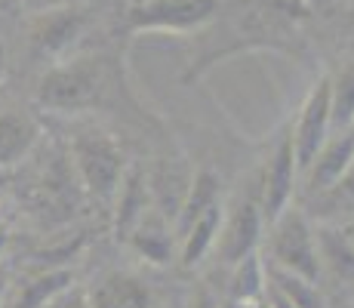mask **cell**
I'll use <instances>...</instances> for the list:
<instances>
[{
  "instance_id": "cell-1",
  "label": "cell",
  "mask_w": 354,
  "mask_h": 308,
  "mask_svg": "<svg viewBox=\"0 0 354 308\" xmlns=\"http://www.w3.org/2000/svg\"><path fill=\"white\" fill-rule=\"evenodd\" d=\"M114 87L111 62L105 56H74L59 59L44 71L37 80L40 108L56 114H86L93 108H102L108 102V93Z\"/></svg>"
},
{
  "instance_id": "cell-2",
  "label": "cell",
  "mask_w": 354,
  "mask_h": 308,
  "mask_svg": "<svg viewBox=\"0 0 354 308\" xmlns=\"http://www.w3.org/2000/svg\"><path fill=\"white\" fill-rule=\"evenodd\" d=\"M68 154H71V163L77 170V179L90 191L96 201L111 203L114 194H118V185L127 173V161L120 145L105 133V129L96 127H84L74 129L71 142H68Z\"/></svg>"
},
{
  "instance_id": "cell-3",
  "label": "cell",
  "mask_w": 354,
  "mask_h": 308,
  "mask_svg": "<svg viewBox=\"0 0 354 308\" xmlns=\"http://www.w3.org/2000/svg\"><path fill=\"white\" fill-rule=\"evenodd\" d=\"M222 12V0H136L127 10L129 34H201Z\"/></svg>"
},
{
  "instance_id": "cell-4",
  "label": "cell",
  "mask_w": 354,
  "mask_h": 308,
  "mask_svg": "<svg viewBox=\"0 0 354 308\" xmlns=\"http://www.w3.org/2000/svg\"><path fill=\"white\" fill-rule=\"evenodd\" d=\"M271 265L308 280H317L324 271L315 244V225L292 203L277 219H271Z\"/></svg>"
},
{
  "instance_id": "cell-5",
  "label": "cell",
  "mask_w": 354,
  "mask_h": 308,
  "mask_svg": "<svg viewBox=\"0 0 354 308\" xmlns=\"http://www.w3.org/2000/svg\"><path fill=\"white\" fill-rule=\"evenodd\" d=\"M86 28V12L77 6H59V10H46L31 19L28 25V44L31 56L40 62H59L68 56L80 34Z\"/></svg>"
},
{
  "instance_id": "cell-6",
  "label": "cell",
  "mask_w": 354,
  "mask_h": 308,
  "mask_svg": "<svg viewBox=\"0 0 354 308\" xmlns=\"http://www.w3.org/2000/svg\"><path fill=\"white\" fill-rule=\"evenodd\" d=\"M333 133V111H330V78H321L305 96L302 108H299V120L290 129L292 136V152H296L299 173H305V167L311 163V157L317 154V148L326 142V136Z\"/></svg>"
},
{
  "instance_id": "cell-7",
  "label": "cell",
  "mask_w": 354,
  "mask_h": 308,
  "mask_svg": "<svg viewBox=\"0 0 354 308\" xmlns=\"http://www.w3.org/2000/svg\"><path fill=\"white\" fill-rule=\"evenodd\" d=\"M296 179H299V163H296V152H292V136L283 133L262 176V197H259L262 216L277 219L290 207L292 194H296Z\"/></svg>"
},
{
  "instance_id": "cell-8",
  "label": "cell",
  "mask_w": 354,
  "mask_h": 308,
  "mask_svg": "<svg viewBox=\"0 0 354 308\" xmlns=\"http://www.w3.org/2000/svg\"><path fill=\"white\" fill-rule=\"evenodd\" d=\"M354 163V127H342L326 136V142L317 148L311 163L305 167V185L311 194L333 188Z\"/></svg>"
},
{
  "instance_id": "cell-9",
  "label": "cell",
  "mask_w": 354,
  "mask_h": 308,
  "mask_svg": "<svg viewBox=\"0 0 354 308\" xmlns=\"http://www.w3.org/2000/svg\"><path fill=\"white\" fill-rule=\"evenodd\" d=\"M262 219L265 216H262V203L259 201H241L228 219L222 216V228H219V237H216L222 262L234 265L243 256L256 253L259 235H262Z\"/></svg>"
},
{
  "instance_id": "cell-10",
  "label": "cell",
  "mask_w": 354,
  "mask_h": 308,
  "mask_svg": "<svg viewBox=\"0 0 354 308\" xmlns=\"http://www.w3.org/2000/svg\"><path fill=\"white\" fill-rule=\"evenodd\" d=\"M111 203H114V235H118V241H127L136 231V225L154 210L148 179L139 167H127Z\"/></svg>"
},
{
  "instance_id": "cell-11",
  "label": "cell",
  "mask_w": 354,
  "mask_h": 308,
  "mask_svg": "<svg viewBox=\"0 0 354 308\" xmlns=\"http://www.w3.org/2000/svg\"><path fill=\"white\" fill-rule=\"evenodd\" d=\"M90 308H151V290L136 275L105 271L86 290Z\"/></svg>"
},
{
  "instance_id": "cell-12",
  "label": "cell",
  "mask_w": 354,
  "mask_h": 308,
  "mask_svg": "<svg viewBox=\"0 0 354 308\" xmlns=\"http://www.w3.org/2000/svg\"><path fill=\"white\" fill-rule=\"evenodd\" d=\"M145 179H148L154 210H158L163 219L173 222L182 207V197H185V191H188V182H192V173H188L185 161H160Z\"/></svg>"
},
{
  "instance_id": "cell-13",
  "label": "cell",
  "mask_w": 354,
  "mask_h": 308,
  "mask_svg": "<svg viewBox=\"0 0 354 308\" xmlns=\"http://www.w3.org/2000/svg\"><path fill=\"white\" fill-rule=\"evenodd\" d=\"M127 244L139 253L145 262L151 265H169L173 262V253H176V231H173V222L163 219L158 210H151L139 225L136 231L127 237Z\"/></svg>"
},
{
  "instance_id": "cell-14",
  "label": "cell",
  "mask_w": 354,
  "mask_h": 308,
  "mask_svg": "<svg viewBox=\"0 0 354 308\" xmlns=\"http://www.w3.org/2000/svg\"><path fill=\"white\" fill-rule=\"evenodd\" d=\"M219 176L213 173V170H197L192 173V182H188V191L185 197H182V207L179 213L173 219V231H176V241H179L182 235H185L188 228H192V222H197L203 213H207L209 207H216L219 201Z\"/></svg>"
},
{
  "instance_id": "cell-15",
  "label": "cell",
  "mask_w": 354,
  "mask_h": 308,
  "mask_svg": "<svg viewBox=\"0 0 354 308\" xmlns=\"http://www.w3.org/2000/svg\"><path fill=\"white\" fill-rule=\"evenodd\" d=\"M40 139V127L28 114L22 111H6L0 114V170H10L22 163L34 152Z\"/></svg>"
},
{
  "instance_id": "cell-16",
  "label": "cell",
  "mask_w": 354,
  "mask_h": 308,
  "mask_svg": "<svg viewBox=\"0 0 354 308\" xmlns=\"http://www.w3.org/2000/svg\"><path fill=\"white\" fill-rule=\"evenodd\" d=\"M315 244L321 256V269H330L336 278L354 280V244L342 225L321 222L315 225Z\"/></svg>"
},
{
  "instance_id": "cell-17",
  "label": "cell",
  "mask_w": 354,
  "mask_h": 308,
  "mask_svg": "<svg viewBox=\"0 0 354 308\" xmlns=\"http://www.w3.org/2000/svg\"><path fill=\"white\" fill-rule=\"evenodd\" d=\"M265 290H268V265L262 262V256L256 253H250V256H243L241 262L231 265V280H228V299L234 305H243L250 308L253 302L265 296Z\"/></svg>"
},
{
  "instance_id": "cell-18",
  "label": "cell",
  "mask_w": 354,
  "mask_h": 308,
  "mask_svg": "<svg viewBox=\"0 0 354 308\" xmlns=\"http://www.w3.org/2000/svg\"><path fill=\"white\" fill-rule=\"evenodd\" d=\"M222 216H225V210H222V203H216V207H209L197 222H192V228L179 237V259L185 269H194L216 246V237H219V228H222Z\"/></svg>"
},
{
  "instance_id": "cell-19",
  "label": "cell",
  "mask_w": 354,
  "mask_h": 308,
  "mask_svg": "<svg viewBox=\"0 0 354 308\" xmlns=\"http://www.w3.org/2000/svg\"><path fill=\"white\" fill-rule=\"evenodd\" d=\"M71 284H74V278L68 269H44L19 284L12 308H40L46 299H53L56 293H62L65 287H71Z\"/></svg>"
},
{
  "instance_id": "cell-20",
  "label": "cell",
  "mask_w": 354,
  "mask_h": 308,
  "mask_svg": "<svg viewBox=\"0 0 354 308\" xmlns=\"http://www.w3.org/2000/svg\"><path fill=\"white\" fill-rule=\"evenodd\" d=\"M268 284L277 293H283L296 308H324V296L317 290V280H308L302 275L277 269V265H268Z\"/></svg>"
},
{
  "instance_id": "cell-21",
  "label": "cell",
  "mask_w": 354,
  "mask_h": 308,
  "mask_svg": "<svg viewBox=\"0 0 354 308\" xmlns=\"http://www.w3.org/2000/svg\"><path fill=\"white\" fill-rule=\"evenodd\" d=\"M330 111L333 129L354 127V65H345L336 78H330Z\"/></svg>"
},
{
  "instance_id": "cell-22",
  "label": "cell",
  "mask_w": 354,
  "mask_h": 308,
  "mask_svg": "<svg viewBox=\"0 0 354 308\" xmlns=\"http://www.w3.org/2000/svg\"><path fill=\"white\" fill-rule=\"evenodd\" d=\"M317 201H321V203H336V207H339V203H345V207L354 213V163L348 167V173L333 185V188H326V191L317 194Z\"/></svg>"
},
{
  "instance_id": "cell-23",
  "label": "cell",
  "mask_w": 354,
  "mask_h": 308,
  "mask_svg": "<svg viewBox=\"0 0 354 308\" xmlns=\"http://www.w3.org/2000/svg\"><path fill=\"white\" fill-rule=\"evenodd\" d=\"M40 308H90V299H86V290H77V287H65L62 293H56L53 299H46Z\"/></svg>"
},
{
  "instance_id": "cell-24",
  "label": "cell",
  "mask_w": 354,
  "mask_h": 308,
  "mask_svg": "<svg viewBox=\"0 0 354 308\" xmlns=\"http://www.w3.org/2000/svg\"><path fill=\"white\" fill-rule=\"evenodd\" d=\"M265 296H268L271 308H296V305H292L287 296H283V293H277V290H274V287H271V284H268V290H265Z\"/></svg>"
},
{
  "instance_id": "cell-25",
  "label": "cell",
  "mask_w": 354,
  "mask_h": 308,
  "mask_svg": "<svg viewBox=\"0 0 354 308\" xmlns=\"http://www.w3.org/2000/svg\"><path fill=\"white\" fill-rule=\"evenodd\" d=\"M192 308H216V302H213V296H209V290H197L194 293V299H192Z\"/></svg>"
},
{
  "instance_id": "cell-26",
  "label": "cell",
  "mask_w": 354,
  "mask_h": 308,
  "mask_svg": "<svg viewBox=\"0 0 354 308\" xmlns=\"http://www.w3.org/2000/svg\"><path fill=\"white\" fill-rule=\"evenodd\" d=\"M6 244H10V225H6L3 219H0V256H3Z\"/></svg>"
},
{
  "instance_id": "cell-27",
  "label": "cell",
  "mask_w": 354,
  "mask_h": 308,
  "mask_svg": "<svg viewBox=\"0 0 354 308\" xmlns=\"http://www.w3.org/2000/svg\"><path fill=\"white\" fill-rule=\"evenodd\" d=\"M6 78V46L0 44V80Z\"/></svg>"
},
{
  "instance_id": "cell-28",
  "label": "cell",
  "mask_w": 354,
  "mask_h": 308,
  "mask_svg": "<svg viewBox=\"0 0 354 308\" xmlns=\"http://www.w3.org/2000/svg\"><path fill=\"white\" fill-rule=\"evenodd\" d=\"M342 228H345V235H348V237H351V244H354V216H351V219H348V222H345V225H342Z\"/></svg>"
},
{
  "instance_id": "cell-29",
  "label": "cell",
  "mask_w": 354,
  "mask_h": 308,
  "mask_svg": "<svg viewBox=\"0 0 354 308\" xmlns=\"http://www.w3.org/2000/svg\"><path fill=\"white\" fill-rule=\"evenodd\" d=\"M3 296H6V275H0V305H3Z\"/></svg>"
},
{
  "instance_id": "cell-30",
  "label": "cell",
  "mask_w": 354,
  "mask_h": 308,
  "mask_svg": "<svg viewBox=\"0 0 354 308\" xmlns=\"http://www.w3.org/2000/svg\"><path fill=\"white\" fill-rule=\"evenodd\" d=\"M250 308H271V302H268V296H262V299H259V302H253Z\"/></svg>"
},
{
  "instance_id": "cell-31",
  "label": "cell",
  "mask_w": 354,
  "mask_h": 308,
  "mask_svg": "<svg viewBox=\"0 0 354 308\" xmlns=\"http://www.w3.org/2000/svg\"><path fill=\"white\" fill-rule=\"evenodd\" d=\"M302 3H308V6H311V3H315V0H302Z\"/></svg>"
}]
</instances>
